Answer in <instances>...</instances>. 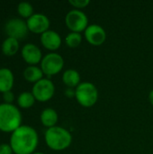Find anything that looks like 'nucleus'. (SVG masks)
<instances>
[{
    "label": "nucleus",
    "instance_id": "f257e3e1",
    "mask_svg": "<svg viewBox=\"0 0 153 154\" xmlns=\"http://www.w3.org/2000/svg\"><path fill=\"white\" fill-rule=\"evenodd\" d=\"M39 143L37 131L30 126L22 125L14 130L10 136L9 144L15 154H32Z\"/></svg>",
    "mask_w": 153,
    "mask_h": 154
},
{
    "label": "nucleus",
    "instance_id": "f03ea898",
    "mask_svg": "<svg viewBox=\"0 0 153 154\" xmlns=\"http://www.w3.org/2000/svg\"><path fill=\"white\" fill-rule=\"evenodd\" d=\"M22 114L14 104H0V131L13 133L22 125Z\"/></svg>",
    "mask_w": 153,
    "mask_h": 154
},
{
    "label": "nucleus",
    "instance_id": "7ed1b4c3",
    "mask_svg": "<svg viewBox=\"0 0 153 154\" xmlns=\"http://www.w3.org/2000/svg\"><path fill=\"white\" fill-rule=\"evenodd\" d=\"M44 139L47 146L53 151H63L68 149L72 143V135L61 126H53L48 128L44 134Z\"/></svg>",
    "mask_w": 153,
    "mask_h": 154
},
{
    "label": "nucleus",
    "instance_id": "20e7f679",
    "mask_svg": "<svg viewBox=\"0 0 153 154\" xmlns=\"http://www.w3.org/2000/svg\"><path fill=\"white\" fill-rule=\"evenodd\" d=\"M75 98L83 107H92L98 100V90L91 82H81L75 88Z\"/></svg>",
    "mask_w": 153,
    "mask_h": 154
},
{
    "label": "nucleus",
    "instance_id": "39448f33",
    "mask_svg": "<svg viewBox=\"0 0 153 154\" xmlns=\"http://www.w3.org/2000/svg\"><path fill=\"white\" fill-rule=\"evenodd\" d=\"M64 68V59L57 52H49L41 61V69L44 75L50 77L59 74Z\"/></svg>",
    "mask_w": 153,
    "mask_h": 154
},
{
    "label": "nucleus",
    "instance_id": "423d86ee",
    "mask_svg": "<svg viewBox=\"0 0 153 154\" xmlns=\"http://www.w3.org/2000/svg\"><path fill=\"white\" fill-rule=\"evenodd\" d=\"M65 23L70 32L81 33L88 26V17L82 10L72 9L66 14Z\"/></svg>",
    "mask_w": 153,
    "mask_h": 154
},
{
    "label": "nucleus",
    "instance_id": "0eeeda50",
    "mask_svg": "<svg viewBox=\"0 0 153 154\" xmlns=\"http://www.w3.org/2000/svg\"><path fill=\"white\" fill-rule=\"evenodd\" d=\"M32 93L34 96L36 101L42 103L47 102L50 100L55 94L54 83L50 79L43 78L42 79L33 84Z\"/></svg>",
    "mask_w": 153,
    "mask_h": 154
},
{
    "label": "nucleus",
    "instance_id": "6e6552de",
    "mask_svg": "<svg viewBox=\"0 0 153 154\" xmlns=\"http://www.w3.org/2000/svg\"><path fill=\"white\" fill-rule=\"evenodd\" d=\"M5 32L7 37H13L17 40L23 39L29 32L26 21L22 18H11L5 24Z\"/></svg>",
    "mask_w": 153,
    "mask_h": 154
},
{
    "label": "nucleus",
    "instance_id": "1a4fd4ad",
    "mask_svg": "<svg viewBox=\"0 0 153 154\" xmlns=\"http://www.w3.org/2000/svg\"><path fill=\"white\" fill-rule=\"evenodd\" d=\"M26 23L29 32L39 34H42L46 31L50 30V22L48 16L41 13H34L30 18L26 20Z\"/></svg>",
    "mask_w": 153,
    "mask_h": 154
},
{
    "label": "nucleus",
    "instance_id": "9d476101",
    "mask_svg": "<svg viewBox=\"0 0 153 154\" xmlns=\"http://www.w3.org/2000/svg\"><path fill=\"white\" fill-rule=\"evenodd\" d=\"M86 41L92 46H101L106 40V32L99 24H90L84 32Z\"/></svg>",
    "mask_w": 153,
    "mask_h": 154
},
{
    "label": "nucleus",
    "instance_id": "9b49d317",
    "mask_svg": "<svg viewBox=\"0 0 153 154\" xmlns=\"http://www.w3.org/2000/svg\"><path fill=\"white\" fill-rule=\"evenodd\" d=\"M23 60L29 65H36L41 63L42 60V52L41 49L34 43L29 42L23 46L21 50Z\"/></svg>",
    "mask_w": 153,
    "mask_h": 154
},
{
    "label": "nucleus",
    "instance_id": "f8f14e48",
    "mask_svg": "<svg viewBox=\"0 0 153 154\" xmlns=\"http://www.w3.org/2000/svg\"><path fill=\"white\" fill-rule=\"evenodd\" d=\"M40 41L41 45L48 51H51V52H55L60 49L62 43L60 35L53 30H48L41 34Z\"/></svg>",
    "mask_w": 153,
    "mask_h": 154
},
{
    "label": "nucleus",
    "instance_id": "ddd939ff",
    "mask_svg": "<svg viewBox=\"0 0 153 154\" xmlns=\"http://www.w3.org/2000/svg\"><path fill=\"white\" fill-rule=\"evenodd\" d=\"M14 83L13 71L8 68H0V93L11 91Z\"/></svg>",
    "mask_w": 153,
    "mask_h": 154
},
{
    "label": "nucleus",
    "instance_id": "4468645a",
    "mask_svg": "<svg viewBox=\"0 0 153 154\" xmlns=\"http://www.w3.org/2000/svg\"><path fill=\"white\" fill-rule=\"evenodd\" d=\"M40 120L42 125L47 127L48 129V128L56 126L58 120H59V116L55 109L51 107H47L41 111L40 115Z\"/></svg>",
    "mask_w": 153,
    "mask_h": 154
},
{
    "label": "nucleus",
    "instance_id": "2eb2a0df",
    "mask_svg": "<svg viewBox=\"0 0 153 154\" xmlns=\"http://www.w3.org/2000/svg\"><path fill=\"white\" fill-rule=\"evenodd\" d=\"M62 82L69 88H76L81 83V77L78 70L69 69L62 74Z\"/></svg>",
    "mask_w": 153,
    "mask_h": 154
},
{
    "label": "nucleus",
    "instance_id": "dca6fc26",
    "mask_svg": "<svg viewBox=\"0 0 153 154\" xmlns=\"http://www.w3.org/2000/svg\"><path fill=\"white\" fill-rule=\"evenodd\" d=\"M43 72L41 69V67H38L36 65H29L26 67L23 72V76L24 79L31 83H36L39 80L43 79Z\"/></svg>",
    "mask_w": 153,
    "mask_h": 154
},
{
    "label": "nucleus",
    "instance_id": "f3484780",
    "mask_svg": "<svg viewBox=\"0 0 153 154\" xmlns=\"http://www.w3.org/2000/svg\"><path fill=\"white\" fill-rule=\"evenodd\" d=\"M19 40L13 37H6L1 45L2 53L5 56H14L19 51Z\"/></svg>",
    "mask_w": 153,
    "mask_h": 154
},
{
    "label": "nucleus",
    "instance_id": "a211bd4d",
    "mask_svg": "<svg viewBox=\"0 0 153 154\" xmlns=\"http://www.w3.org/2000/svg\"><path fill=\"white\" fill-rule=\"evenodd\" d=\"M35 101L36 99L34 96L32 95V92H29V91H23L20 93L16 99V102L19 107L23 108V109H28L32 107L34 105Z\"/></svg>",
    "mask_w": 153,
    "mask_h": 154
},
{
    "label": "nucleus",
    "instance_id": "6ab92c4d",
    "mask_svg": "<svg viewBox=\"0 0 153 154\" xmlns=\"http://www.w3.org/2000/svg\"><path fill=\"white\" fill-rule=\"evenodd\" d=\"M17 13L19 15L23 18H30L34 13H33V6L31 3L23 1L20 2L17 5Z\"/></svg>",
    "mask_w": 153,
    "mask_h": 154
},
{
    "label": "nucleus",
    "instance_id": "aec40b11",
    "mask_svg": "<svg viewBox=\"0 0 153 154\" xmlns=\"http://www.w3.org/2000/svg\"><path fill=\"white\" fill-rule=\"evenodd\" d=\"M82 42V35L79 32H70L65 38V43L69 48H77Z\"/></svg>",
    "mask_w": 153,
    "mask_h": 154
},
{
    "label": "nucleus",
    "instance_id": "412c9836",
    "mask_svg": "<svg viewBox=\"0 0 153 154\" xmlns=\"http://www.w3.org/2000/svg\"><path fill=\"white\" fill-rule=\"evenodd\" d=\"M69 3L74 7V9L82 10L86 8L87 6H88V5L90 4V1L89 0H69Z\"/></svg>",
    "mask_w": 153,
    "mask_h": 154
},
{
    "label": "nucleus",
    "instance_id": "4be33fe9",
    "mask_svg": "<svg viewBox=\"0 0 153 154\" xmlns=\"http://www.w3.org/2000/svg\"><path fill=\"white\" fill-rule=\"evenodd\" d=\"M2 98L4 100V103L6 104H13V101L14 100V94L13 91H7L2 94Z\"/></svg>",
    "mask_w": 153,
    "mask_h": 154
},
{
    "label": "nucleus",
    "instance_id": "5701e85b",
    "mask_svg": "<svg viewBox=\"0 0 153 154\" xmlns=\"http://www.w3.org/2000/svg\"><path fill=\"white\" fill-rule=\"evenodd\" d=\"M12 147L9 143H1L0 144V154H13Z\"/></svg>",
    "mask_w": 153,
    "mask_h": 154
},
{
    "label": "nucleus",
    "instance_id": "b1692460",
    "mask_svg": "<svg viewBox=\"0 0 153 154\" xmlns=\"http://www.w3.org/2000/svg\"><path fill=\"white\" fill-rule=\"evenodd\" d=\"M65 96H67L68 97H75V89L68 88L66 89V91H65Z\"/></svg>",
    "mask_w": 153,
    "mask_h": 154
},
{
    "label": "nucleus",
    "instance_id": "393cba45",
    "mask_svg": "<svg viewBox=\"0 0 153 154\" xmlns=\"http://www.w3.org/2000/svg\"><path fill=\"white\" fill-rule=\"evenodd\" d=\"M149 101H150V103L151 104V106H153V89L149 94Z\"/></svg>",
    "mask_w": 153,
    "mask_h": 154
},
{
    "label": "nucleus",
    "instance_id": "a878e982",
    "mask_svg": "<svg viewBox=\"0 0 153 154\" xmlns=\"http://www.w3.org/2000/svg\"><path fill=\"white\" fill-rule=\"evenodd\" d=\"M32 154H45V153H43V152H35L34 153H32Z\"/></svg>",
    "mask_w": 153,
    "mask_h": 154
}]
</instances>
